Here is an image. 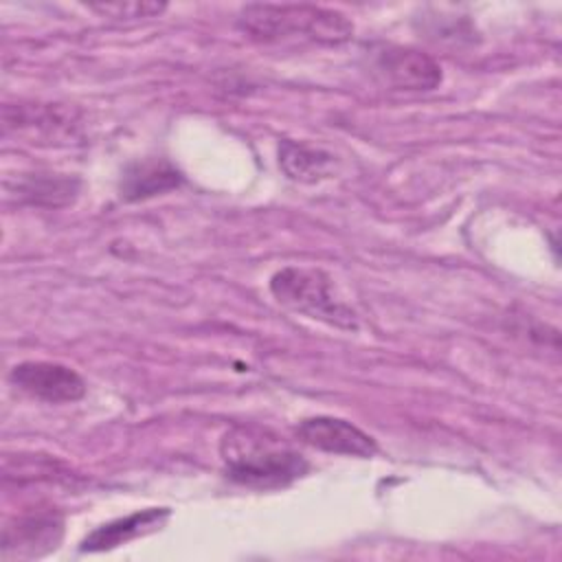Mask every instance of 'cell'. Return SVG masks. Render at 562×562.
Returning <instances> with one entry per match:
<instances>
[{"label": "cell", "instance_id": "7c38bea8", "mask_svg": "<svg viewBox=\"0 0 562 562\" xmlns=\"http://www.w3.org/2000/svg\"><path fill=\"white\" fill-rule=\"evenodd\" d=\"M88 9L108 18H154V15H160L167 9V4L165 2H101V4H88Z\"/></svg>", "mask_w": 562, "mask_h": 562}, {"label": "cell", "instance_id": "9c48e42d", "mask_svg": "<svg viewBox=\"0 0 562 562\" xmlns=\"http://www.w3.org/2000/svg\"><path fill=\"white\" fill-rule=\"evenodd\" d=\"M182 182L180 171L165 158H149L127 165L123 171L119 193L125 202H138L165 191L176 189Z\"/></svg>", "mask_w": 562, "mask_h": 562}, {"label": "cell", "instance_id": "52a82bcc", "mask_svg": "<svg viewBox=\"0 0 562 562\" xmlns=\"http://www.w3.org/2000/svg\"><path fill=\"white\" fill-rule=\"evenodd\" d=\"M61 518L53 512L44 514H29L15 518L11 525L4 527L2 536V555L9 558H37L50 549H57L61 538Z\"/></svg>", "mask_w": 562, "mask_h": 562}, {"label": "cell", "instance_id": "ba28073f", "mask_svg": "<svg viewBox=\"0 0 562 562\" xmlns=\"http://www.w3.org/2000/svg\"><path fill=\"white\" fill-rule=\"evenodd\" d=\"M171 516L167 507H147L134 514H127L123 518L110 520L94 531H90L83 540L79 551L83 553H97V551H110L123 542H130L138 536L151 533L165 525V520Z\"/></svg>", "mask_w": 562, "mask_h": 562}, {"label": "cell", "instance_id": "8fae6325", "mask_svg": "<svg viewBox=\"0 0 562 562\" xmlns=\"http://www.w3.org/2000/svg\"><path fill=\"white\" fill-rule=\"evenodd\" d=\"M79 182L75 178L64 176H26L20 182H15V193L29 202V204H46V206H59L75 198Z\"/></svg>", "mask_w": 562, "mask_h": 562}, {"label": "cell", "instance_id": "8992f818", "mask_svg": "<svg viewBox=\"0 0 562 562\" xmlns=\"http://www.w3.org/2000/svg\"><path fill=\"white\" fill-rule=\"evenodd\" d=\"M296 437L312 448L334 452V454L369 459L378 452V443L371 435H367L364 430H360L347 419H338L329 415H316V417L303 419L296 426Z\"/></svg>", "mask_w": 562, "mask_h": 562}, {"label": "cell", "instance_id": "6da1fadb", "mask_svg": "<svg viewBox=\"0 0 562 562\" xmlns=\"http://www.w3.org/2000/svg\"><path fill=\"white\" fill-rule=\"evenodd\" d=\"M226 476L255 490H279L305 476L310 463L268 428L233 426L220 441Z\"/></svg>", "mask_w": 562, "mask_h": 562}, {"label": "cell", "instance_id": "277c9868", "mask_svg": "<svg viewBox=\"0 0 562 562\" xmlns=\"http://www.w3.org/2000/svg\"><path fill=\"white\" fill-rule=\"evenodd\" d=\"M373 75L393 90H432L441 83V66L424 50L386 44L371 53Z\"/></svg>", "mask_w": 562, "mask_h": 562}, {"label": "cell", "instance_id": "30bf717a", "mask_svg": "<svg viewBox=\"0 0 562 562\" xmlns=\"http://www.w3.org/2000/svg\"><path fill=\"white\" fill-rule=\"evenodd\" d=\"M279 165L290 180L312 184L334 176L336 156L296 140H281Z\"/></svg>", "mask_w": 562, "mask_h": 562}, {"label": "cell", "instance_id": "7a4b0ae2", "mask_svg": "<svg viewBox=\"0 0 562 562\" xmlns=\"http://www.w3.org/2000/svg\"><path fill=\"white\" fill-rule=\"evenodd\" d=\"M237 26L252 40H310L318 44H345L353 37V24L334 9L314 4H246Z\"/></svg>", "mask_w": 562, "mask_h": 562}, {"label": "cell", "instance_id": "3957f363", "mask_svg": "<svg viewBox=\"0 0 562 562\" xmlns=\"http://www.w3.org/2000/svg\"><path fill=\"white\" fill-rule=\"evenodd\" d=\"M270 292L292 312L323 321L338 329H358L356 312L334 294L331 279L323 270L288 266L272 274Z\"/></svg>", "mask_w": 562, "mask_h": 562}, {"label": "cell", "instance_id": "5b68a950", "mask_svg": "<svg viewBox=\"0 0 562 562\" xmlns=\"http://www.w3.org/2000/svg\"><path fill=\"white\" fill-rule=\"evenodd\" d=\"M9 380L13 386L24 391L26 395L48 402V404H64L77 402L86 395L83 378L59 362L46 360H26L11 369Z\"/></svg>", "mask_w": 562, "mask_h": 562}]
</instances>
